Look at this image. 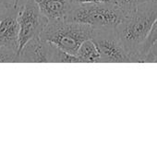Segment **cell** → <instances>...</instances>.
Wrapping results in <instances>:
<instances>
[{
	"label": "cell",
	"instance_id": "3957f363",
	"mask_svg": "<svg viewBox=\"0 0 157 158\" xmlns=\"http://www.w3.org/2000/svg\"><path fill=\"white\" fill-rule=\"evenodd\" d=\"M94 28L90 25L67 20H49L40 36L61 50L76 55L81 45L92 39Z\"/></svg>",
	"mask_w": 157,
	"mask_h": 158
},
{
	"label": "cell",
	"instance_id": "ba28073f",
	"mask_svg": "<svg viewBox=\"0 0 157 158\" xmlns=\"http://www.w3.org/2000/svg\"><path fill=\"white\" fill-rule=\"evenodd\" d=\"M34 1L38 5L42 13L48 19V20H65L73 6L71 0H34Z\"/></svg>",
	"mask_w": 157,
	"mask_h": 158
},
{
	"label": "cell",
	"instance_id": "277c9868",
	"mask_svg": "<svg viewBox=\"0 0 157 158\" xmlns=\"http://www.w3.org/2000/svg\"><path fill=\"white\" fill-rule=\"evenodd\" d=\"M19 52L33 37L38 36L48 23V19L42 13L34 0H21L18 6ZM18 52V54H19Z\"/></svg>",
	"mask_w": 157,
	"mask_h": 158
},
{
	"label": "cell",
	"instance_id": "e0dca14e",
	"mask_svg": "<svg viewBox=\"0 0 157 158\" xmlns=\"http://www.w3.org/2000/svg\"><path fill=\"white\" fill-rule=\"evenodd\" d=\"M19 0H15V3H16L17 6H19Z\"/></svg>",
	"mask_w": 157,
	"mask_h": 158
},
{
	"label": "cell",
	"instance_id": "52a82bcc",
	"mask_svg": "<svg viewBox=\"0 0 157 158\" xmlns=\"http://www.w3.org/2000/svg\"><path fill=\"white\" fill-rule=\"evenodd\" d=\"M18 6L7 8L0 19V47H7L19 52Z\"/></svg>",
	"mask_w": 157,
	"mask_h": 158
},
{
	"label": "cell",
	"instance_id": "9c48e42d",
	"mask_svg": "<svg viewBox=\"0 0 157 158\" xmlns=\"http://www.w3.org/2000/svg\"><path fill=\"white\" fill-rule=\"evenodd\" d=\"M76 56L81 63H101V54L93 39L85 41L79 48Z\"/></svg>",
	"mask_w": 157,
	"mask_h": 158
},
{
	"label": "cell",
	"instance_id": "9a60e30c",
	"mask_svg": "<svg viewBox=\"0 0 157 158\" xmlns=\"http://www.w3.org/2000/svg\"><path fill=\"white\" fill-rule=\"evenodd\" d=\"M111 0H71L73 4H86V3H99V2H108Z\"/></svg>",
	"mask_w": 157,
	"mask_h": 158
},
{
	"label": "cell",
	"instance_id": "6da1fadb",
	"mask_svg": "<svg viewBox=\"0 0 157 158\" xmlns=\"http://www.w3.org/2000/svg\"><path fill=\"white\" fill-rule=\"evenodd\" d=\"M157 19V0L139 5L117 28V32L128 50L132 62L140 63V50Z\"/></svg>",
	"mask_w": 157,
	"mask_h": 158
},
{
	"label": "cell",
	"instance_id": "4fadbf2b",
	"mask_svg": "<svg viewBox=\"0 0 157 158\" xmlns=\"http://www.w3.org/2000/svg\"><path fill=\"white\" fill-rule=\"evenodd\" d=\"M143 63H157V42L153 44L148 53L146 54Z\"/></svg>",
	"mask_w": 157,
	"mask_h": 158
},
{
	"label": "cell",
	"instance_id": "5b68a950",
	"mask_svg": "<svg viewBox=\"0 0 157 158\" xmlns=\"http://www.w3.org/2000/svg\"><path fill=\"white\" fill-rule=\"evenodd\" d=\"M92 39L100 51L101 63H132L116 28L94 29Z\"/></svg>",
	"mask_w": 157,
	"mask_h": 158
},
{
	"label": "cell",
	"instance_id": "7c38bea8",
	"mask_svg": "<svg viewBox=\"0 0 157 158\" xmlns=\"http://www.w3.org/2000/svg\"><path fill=\"white\" fill-rule=\"evenodd\" d=\"M17 56L18 51L7 47H0V63H16Z\"/></svg>",
	"mask_w": 157,
	"mask_h": 158
},
{
	"label": "cell",
	"instance_id": "30bf717a",
	"mask_svg": "<svg viewBox=\"0 0 157 158\" xmlns=\"http://www.w3.org/2000/svg\"><path fill=\"white\" fill-rule=\"evenodd\" d=\"M157 42V19L155 21L153 28L147 37V39L145 40L144 44L142 45L141 50H140V63H143V59L146 56V54L148 53V51L150 50V48L153 46L154 44H155Z\"/></svg>",
	"mask_w": 157,
	"mask_h": 158
},
{
	"label": "cell",
	"instance_id": "8fae6325",
	"mask_svg": "<svg viewBox=\"0 0 157 158\" xmlns=\"http://www.w3.org/2000/svg\"><path fill=\"white\" fill-rule=\"evenodd\" d=\"M111 1L114 2L116 5H118L121 8V10L124 12L125 16L127 17L139 5L148 2V1H152V0H111Z\"/></svg>",
	"mask_w": 157,
	"mask_h": 158
},
{
	"label": "cell",
	"instance_id": "8992f818",
	"mask_svg": "<svg viewBox=\"0 0 157 158\" xmlns=\"http://www.w3.org/2000/svg\"><path fill=\"white\" fill-rule=\"evenodd\" d=\"M57 46L40 35L31 39L19 52L16 62L55 63Z\"/></svg>",
	"mask_w": 157,
	"mask_h": 158
},
{
	"label": "cell",
	"instance_id": "2e32d148",
	"mask_svg": "<svg viewBox=\"0 0 157 158\" xmlns=\"http://www.w3.org/2000/svg\"><path fill=\"white\" fill-rule=\"evenodd\" d=\"M7 8H5L4 6H2L1 5H0V19H1V18H2V16L4 15V13L6 12V10Z\"/></svg>",
	"mask_w": 157,
	"mask_h": 158
},
{
	"label": "cell",
	"instance_id": "7a4b0ae2",
	"mask_svg": "<svg viewBox=\"0 0 157 158\" xmlns=\"http://www.w3.org/2000/svg\"><path fill=\"white\" fill-rule=\"evenodd\" d=\"M125 17L118 5L108 1L73 4L65 20L87 24L94 29H115L122 23Z\"/></svg>",
	"mask_w": 157,
	"mask_h": 158
},
{
	"label": "cell",
	"instance_id": "5bb4252c",
	"mask_svg": "<svg viewBox=\"0 0 157 158\" xmlns=\"http://www.w3.org/2000/svg\"><path fill=\"white\" fill-rule=\"evenodd\" d=\"M0 5L5 8H10L13 6H18L15 3V0H0Z\"/></svg>",
	"mask_w": 157,
	"mask_h": 158
}]
</instances>
